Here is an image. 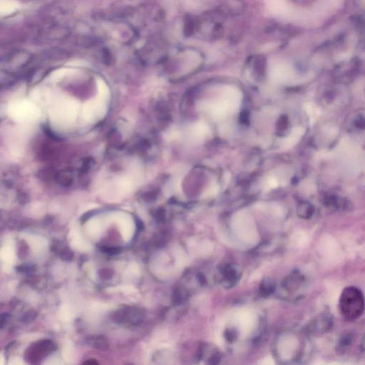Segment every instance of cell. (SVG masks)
<instances>
[{
  "label": "cell",
  "mask_w": 365,
  "mask_h": 365,
  "mask_svg": "<svg viewBox=\"0 0 365 365\" xmlns=\"http://www.w3.org/2000/svg\"><path fill=\"white\" fill-rule=\"evenodd\" d=\"M291 77H292V72L287 66L281 64L272 69L271 77L272 80L276 83H284L288 81Z\"/></svg>",
  "instance_id": "cell-3"
},
{
  "label": "cell",
  "mask_w": 365,
  "mask_h": 365,
  "mask_svg": "<svg viewBox=\"0 0 365 365\" xmlns=\"http://www.w3.org/2000/svg\"><path fill=\"white\" fill-rule=\"evenodd\" d=\"M84 364H98V362H96V361L86 362V363H84Z\"/></svg>",
  "instance_id": "cell-8"
},
{
  "label": "cell",
  "mask_w": 365,
  "mask_h": 365,
  "mask_svg": "<svg viewBox=\"0 0 365 365\" xmlns=\"http://www.w3.org/2000/svg\"><path fill=\"white\" fill-rule=\"evenodd\" d=\"M305 133V129L302 127H296L291 131L290 134L283 141V147L290 149L297 144L298 140Z\"/></svg>",
  "instance_id": "cell-6"
},
{
  "label": "cell",
  "mask_w": 365,
  "mask_h": 365,
  "mask_svg": "<svg viewBox=\"0 0 365 365\" xmlns=\"http://www.w3.org/2000/svg\"><path fill=\"white\" fill-rule=\"evenodd\" d=\"M21 8V4L17 0H0V14L1 17L10 15Z\"/></svg>",
  "instance_id": "cell-5"
},
{
  "label": "cell",
  "mask_w": 365,
  "mask_h": 365,
  "mask_svg": "<svg viewBox=\"0 0 365 365\" xmlns=\"http://www.w3.org/2000/svg\"><path fill=\"white\" fill-rule=\"evenodd\" d=\"M267 187L268 189H276L278 186V180L276 177L271 176L267 180Z\"/></svg>",
  "instance_id": "cell-7"
},
{
  "label": "cell",
  "mask_w": 365,
  "mask_h": 365,
  "mask_svg": "<svg viewBox=\"0 0 365 365\" xmlns=\"http://www.w3.org/2000/svg\"><path fill=\"white\" fill-rule=\"evenodd\" d=\"M210 133V129L206 123L200 122L194 123L190 128L189 134L191 139L195 141H202Z\"/></svg>",
  "instance_id": "cell-4"
},
{
  "label": "cell",
  "mask_w": 365,
  "mask_h": 365,
  "mask_svg": "<svg viewBox=\"0 0 365 365\" xmlns=\"http://www.w3.org/2000/svg\"><path fill=\"white\" fill-rule=\"evenodd\" d=\"M365 301L361 291L355 287L345 288L341 295L340 310L345 319L355 321L364 313Z\"/></svg>",
  "instance_id": "cell-1"
},
{
  "label": "cell",
  "mask_w": 365,
  "mask_h": 365,
  "mask_svg": "<svg viewBox=\"0 0 365 365\" xmlns=\"http://www.w3.org/2000/svg\"><path fill=\"white\" fill-rule=\"evenodd\" d=\"M221 99L226 103L231 113L236 112L239 109L242 99V95L238 88L228 86L225 88Z\"/></svg>",
  "instance_id": "cell-2"
}]
</instances>
